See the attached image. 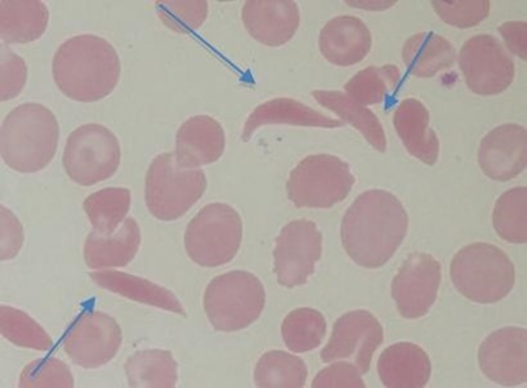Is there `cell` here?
Returning <instances> with one entry per match:
<instances>
[{
    "label": "cell",
    "mask_w": 527,
    "mask_h": 388,
    "mask_svg": "<svg viewBox=\"0 0 527 388\" xmlns=\"http://www.w3.org/2000/svg\"><path fill=\"white\" fill-rule=\"evenodd\" d=\"M117 53L103 38L92 34L73 36L62 43L52 62L54 81L68 98L90 102L108 96L118 82Z\"/></svg>",
    "instance_id": "cell-1"
},
{
    "label": "cell",
    "mask_w": 527,
    "mask_h": 388,
    "mask_svg": "<svg viewBox=\"0 0 527 388\" xmlns=\"http://www.w3.org/2000/svg\"><path fill=\"white\" fill-rule=\"evenodd\" d=\"M408 226V215L397 204L365 207L356 204L343 216L341 238L354 262L375 268L392 256L403 240Z\"/></svg>",
    "instance_id": "cell-2"
},
{
    "label": "cell",
    "mask_w": 527,
    "mask_h": 388,
    "mask_svg": "<svg viewBox=\"0 0 527 388\" xmlns=\"http://www.w3.org/2000/svg\"><path fill=\"white\" fill-rule=\"evenodd\" d=\"M59 138L58 123L50 110L39 103H23L12 109L2 123L1 156L15 171L35 173L52 160Z\"/></svg>",
    "instance_id": "cell-3"
},
{
    "label": "cell",
    "mask_w": 527,
    "mask_h": 388,
    "mask_svg": "<svg viewBox=\"0 0 527 388\" xmlns=\"http://www.w3.org/2000/svg\"><path fill=\"white\" fill-rule=\"evenodd\" d=\"M450 276L456 290L477 303L487 304L504 298L512 289L515 279L513 263L497 246L475 242L454 255Z\"/></svg>",
    "instance_id": "cell-4"
},
{
    "label": "cell",
    "mask_w": 527,
    "mask_h": 388,
    "mask_svg": "<svg viewBox=\"0 0 527 388\" xmlns=\"http://www.w3.org/2000/svg\"><path fill=\"white\" fill-rule=\"evenodd\" d=\"M265 301L264 287L257 276L248 271L233 270L209 283L204 306L214 327L230 332L245 328L256 321Z\"/></svg>",
    "instance_id": "cell-5"
},
{
    "label": "cell",
    "mask_w": 527,
    "mask_h": 388,
    "mask_svg": "<svg viewBox=\"0 0 527 388\" xmlns=\"http://www.w3.org/2000/svg\"><path fill=\"white\" fill-rule=\"evenodd\" d=\"M206 184L201 169L181 168L177 163L174 154H161L153 159L147 172V205L161 219H176L200 198Z\"/></svg>",
    "instance_id": "cell-6"
},
{
    "label": "cell",
    "mask_w": 527,
    "mask_h": 388,
    "mask_svg": "<svg viewBox=\"0 0 527 388\" xmlns=\"http://www.w3.org/2000/svg\"><path fill=\"white\" fill-rule=\"evenodd\" d=\"M242 235L238 212L227 204L215 202L203 207L191 221L185 244L193 261L203 266L216 267L234 258Z\"/></svg>",
    "instance_id": "cell-7"
},
{
    "label": "cell",
    "mask_w": 527,
    "mask_h": 388,
    "mask_svg": "<svg viewBox=\"0 0 527 388\" xmlns=\"http://www.w3.org/2000/svg\"><path fill=\"white\" fill-rule=\"evenodd\" d=\"M118 140L109 128L97 123L82 125L66 140L62 162L75 182L89 186L114 175L120 161Z\"/></svg>",
    "instance_id": "cell-8"
},
{
    "label": "cell",
    "mask_w": 527,
    "mask_h": 388,
    "mask_svg": "<svg viewBox=\"0 0 527 388\" xmlns=\"http://www.w3.org/2000/svg\"><path fill=\"white\" fill-rule=\"evenodd\" d=\"M322 250V235L315 224L293 220L281 230L273 251L278 283L291 288L305 283L314 271Z\"/></svg>",
    "instance_id": "cell-9"
},
{
    "label": "cell",
    "mask_w": 527,
    "mask_h": 388,
    "mask_svg": "<svg viewBox=\"0 0 527 388\" xmlns=\"http://www.w3.org/2000/svg\"><path fill=\"white\" fill-rule=\"evenodd\" d=\"M441 278V265L436 258L424 252L411 254L392 285V293L401 315L407 318L425 315L436 299Z\"/></svg>",
    "instance_id": "cell-10"
},
{
    "label": "cell",
    "mask_w": 527,
    "mask_h": 388,
    "mask_svg": "<svg viewBox=\"0 0 527 388\" xmlns=\"http://www.w3.org/2000/svg\"><path fill=\"white\" fill-rule=\"evenodd\" d=\"M526 354V330L505 327L483 340L478 351L479 364L490 380L504 386L517 385L527 380Z\"/></svg>",
    "instance_id": "cell-11"
},
{
    "label": "cell",
    "mask_w": 527,
    "mask_h": 388,
    "mask_svg": "<svg viewBox=\"0 0 527 388\" xmlns=\"http://www.w3.org/2000/svg\"><path fill=\"white\" fill-rule=\"evenodd\" d=\"M382 339L380 325L370 313L350 312L337 321L321 357L325 362L343 358L353 360L359 373H364Z\"/></svg>",
    "instance_id": "cell-12"
},
{
    "label": "cell",
    "mask_w": 527,
    "mask_h": 388,
    "mask_svg": "<svg viewBox=\"0 0 527 388\" xmlns=\"http://www.w3.org/2000/svg\"><path fill=\"white\" fill-rule=\"evenodd\" d=\"M478 161L489 178L505 181L518 175L526 165V131L516 124L493 129L483 138Z\"/></svg>",
    "instance_id": "cell-13"
},
{
    "label": "cell",
    "mask_w": 527,
    "mask_h": 388,
    "mask_svg": "<svg viewBox=\"0 0 527 388\" xmlns=\"http://www.w3.org/2000/svg\"><path fill=\"white\" fill-rule=\"evenodd\" d=\"M175 159L181 168L192 169L216 161L225 147L220 124L207 115H197L185 121L175 139Z\"/></svg>",
    "instance_id": "cell-14"
},
{
    "label": "cell",
    "mask_w": 527,
    "mask_h": 388,
    "mask_svg": "<svg viewBox=\"0 0 527 388\" xmlns=\"http://www.w3.org/2000/svg\"><path fill=\"white\" fill-rule=\"evenodd\" d=\"M242 19L249 33L257 41L278 46L289 41L299 24L298 9L292 1H248Z\"/></svg>",
    "instance_id": "cell-15"
},
{
    "label": "cell",
    "mask_w": 527,
    "mask_h": 388,
    "mask_svg": "<svg viewBox=\"0 0 527 388\" xmlns=\"http://www.w3.org/2000/svg\"><path fill=\"white\" fill-rule=\"evenodd\" d=\"M378 369L387 387H421L429 380L431 367L423 349L414 344L402 342L390 346L382 353Z\"/></svg>",
    "instance_id": "cell-16"
},
{
    "label": "cell",
    "mask_w": 527,
    "mask_h": 388,
    "mask_svg": "<svg viewBox=\"0 0 527 388\" xmlns=\"http://www.w3.org/2000/svg\"><path fill=\"white\" fill-rule=\"evenodd\" d=\"M49 12L40 1L0 2V37L8 43H27L45 32Z\"/></svg>",
    "instance_id": "cell-17"
},
{
    "label": "cell",
    "mask_w": 527,
    "mask_h": 388,
    "mask_svg": "<svg viewBox=\"0 0 527 388\" xmlns=\"http://www.w3.org/2000/svg\"><path fill=\"white\" fill-rule=\"evenodd\" d=\"M100 237L91 234L85 247L86 263L91 267L125 265L134 256L139 243V232L132 219H125L114 234Z\"/></svg>",
    "instance_id": "cell-18"
},
{
    "label": "cell",
    "mask_w": 527,
    "mask_h": 388,
    "mask_svg": "<svg viewBox=\"0 0 527 388\" xmlns=\"http://www.w3.org/2000/svg\"><path fill=\"white\" fill-rule=\"evenodd\" d=\"M304 362L287 352L272 350L262 355L254 373L259 387H302L307 377Z\"/></svg>",
    "instance_id": "cell-19"
},
{
    "label": "cell",
    "mask_w": 527,
    "mask_h": 388,
    "mask_svg": "<svg viewBox=\"0 0 527 388\" xmlns=\"http://www.w3.org/2000/svg\"><path fill=\"white\" fill-rule=\"evenodd\" d=\"M131 195L124 188H108L90 195L84 201V210L100 235H111L125 221Z\"/></svg>",
    "instance_id": "cell-20"
},
{
    "label": "cell",
    "mask_w": 527,
    "mask_h": 388,
    "mask_svg": "<svg viewBox=\"0 0 527 388\" xmlns=\"http://www.w3.org/2000/svg\"><path fill=\"white\" fill-rule=\"evenodd\" d=\"M315 122L313 113L303 104L289 98H276L260 104L252 112L244 123L241 139L247 142L257 128L266 124L309 126Z\"/></svg>",
    "instance_id": "cell-21"
},
{
    "label": "cell",
    "mask_w": 527,
    "mask_h": 388,
    "mask_svg": "<svg viewBox=\"0 0 527 388\" xmlns=\"http://www.w3.org/2000/svg\"><path fill=\"white\" fill-rule=\"evenodd\" d=\"M526 187L511 189L499 197L493 211L492 223L500 237L513 244L526 242Z\"/></svg>",
    "instance_id": "cell-22"
},
{
    "label": "cell",
    "mask_w": 527,
    "mask_h": 388,
    "mask_svg": "<svg viewBox=\"0 0 527 388\" xmlns=\"http://www.w3.org/2000/svg\"><path fill=\"white\" fill-rule=\"evenodd\" d=\"M126 369L131 386L173 387L177 379L175 363L165 351L137 353L128 360Z\"/></svg>",
    "instance_id": "cell-23"
},
{
    "label": "cell",
    "mask_w": 527,
    "mask_h": 388,
    "mask_svg": "<svg viewBox=\"0 0 527 388\" xmlns=\"http://www.w3.org/2000/svg\"><path fill=\"white\" fill-rule=\"evenodd\" d=\"M326 329V323L320 312L302 307L291 311L281 326L283 340L288 348L294 353H304L317 347Z\"/></svg>",
    "instance_id": "cell-24"
},
{
    "label": "cell",
    "mask_w": 527,
    "mask_h": 388,
    "mask_svg": "<svg viewBox=\"0 0 527 388\" xmlns=\"http://www.w3.org/2000/svg\"><path fill=\"white\" fill-rule=\"evenodd\" d=\"M106 276L113 290L142 303L173 312L183 313L175 297L169 291L149 281L129 274L112 272Z\"/></svg>",
    "instance_id": "cell-25"
},
{
    "label": "cell",
    "mask_w": 527,
    "mask_h": 388,
    "mask_svg": "<svg viewBox=\"0 0 527 388\" xmlns=\"http://www.w3.org/2000/svg\"><path fill=\"white\" fill-rule=\"evenodd\" d=\"M1 101L16 97L25 86L27 75L24 60L7 46L1 45Z\"/></svg>",
    "instance_id": "cell-26"
},
{
    "label": "cell",
    "mask_w": 527,
    "mask_h": 388,
    "mask_svg": "<svg viewBox=\"0 0 527 388\" xmlns=\"http://www.w3.org/2000/svg\"><path fill=\"white\" fill-rule=\"evenodd\" d=\"M359 373L353 364L337 362L321 371L313 379L311 386L363 387Z\"/></svg>",
    "instance_id": "cell-27"
}]
</instances>
